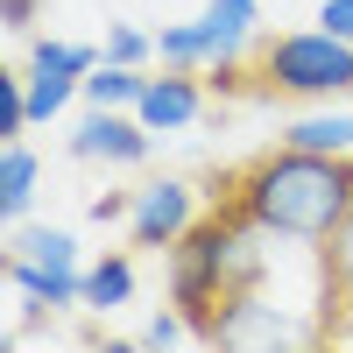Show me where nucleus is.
Wrapping results in <instances>:
<instances>
[{"mask_svg": "<svg viewBox=\"0 0 353 353\" xmlns=\"http://www.w3.org/2000/svg\"><path fill=\"white\" fill-rule=\"evenodd\" d=\"M318 28H332V36L353 43V0H325V8H318Z\"/></svg>", "mask_w": 353, "mask_h": 353, "instance_id": "21", "label": "nucleus"}, {"mask_svg": "<svg viewBox=\"0 0 353 353\" xmlns=\"http://www.w3.org/2000/svg\"><path fill=\"white\" fill-rule=\"evenodd\" d=\"M141 85H149L141 64H113V57H99V71H85L78 99H85V106H121V113H134V106H141Z\"/></svg>", "mask_w": 353, "mask_h": 353, "instance_id": "10", "label": "nucleus"}, {"mask_svg": "<svg viewBox=\"0 0 353 353\" xmlns=\"http://www.w3.org/2000/svg\"><path fill=\"white\" fill-rule=\"evenodd\" d=\"M36 176H43V163L28 156L21 141H0V219H8V226L28 219V205H36Z\"/></svg>", "mask_w": 353, "mask_h": 353, "instance_id": "9", "label": "nucleus"}, {"mask_svg": "<svg viewBox=\"0 0 353 353\" xmlns=\"http://www.w3.org/2000/svg\"><path fill=\"white\" fill-rule=\"evenodd\" d=\"M254 21H261V0H212V8L198 14L205 71H212V64H241V50L254 43Z\"/></svg>", "mask_w": 353, "mask_h": 353, "instance_id": "7", "label": "nucleus"}, {"mask_svg": "<svg viewBox=\"0 0 353 353\" xmlns=\"http://www.w3.org/2000/svg\"><path fill=\"white\" fill-rule=\"evenodd\" d=\"M8 283L21 290L28 304H50V311H64V304H85V276L78 269H57V261H28L8 248Z\"/></svg>", "mask_w": 353, "mask_h": 353, "instance_id": "8", "label": "nucleus"}, {"mask_svg": "<svg viewBox=\"0 0 353 353\" xmlns=\"http://www.w3.org/2000/svg\"><path fill=\"white\" fill-rule=\"evenodd\" d=\"M198 226V191L184 184V176H156V184L134 191V212H128V241L134 248H176L184 233Z\"/></svg>", "mask_w": 353, "mask_h": 353, "instance_id": "3", "label": "nucleus"}, {"mask_svg": "<svg viewBox=\"0 0 353 353\" xmlns=\"http://www.w3.org/2000/svg\"><path fill=\"white\" fill-rule=\"evenodd\" d=\"M248 92H283V99H339L353 92V43L332 28H297V36L254 43Z\"/></svg>", "mask_w": 353, "mask_h": 353, "instance_id": "2", "label": "nucleus"}, {"mask_svg": "<svg viewBox=\"0 0 353 353\" xmlns=\"http://www.w3.org/2000/svg\"><path fill=\"white\" fill-rule=\"evenodd\" d=\"M156 57L163 64H184V71H205V36H198V21H176L156 36Z\"/></svg>", "mask_w": 353, "mask_h": 353, "instance_id": "17", "label": "nucleus"}, {"mask_svg": "<svg viewBox=\"0 0 353 353\" xmlns=\"http://www.w3.org/2000/svg\"><path fill=\"white\" fill-rule=\"evenodd\" d=\"M276 141L318 149V156H353V113H304V121H290Z\"/></svg>", "mask_w": 353, "mask_h": 353, "instance_id": "12", "label": "nucleus"}, {"mask_svg": "<svg viewBox=\"0 0 353 353\" xmlns=\"http://www.w3.org/2000/svg\"><path fill=\"white\" fill-rule=\"evenodd\" d=\"M290 339H311V332L290 325L283 304H269L261 290H233L212 318V346H290Z\"/></svg>", "mask_w": 353, "mask_h": 353, "instance_id": "5", "label": "nucleus"}, {"mask_svg": "<svg viewBox=\"0 0 353 353\" xmlns=\"http://www.w3.org/2000/svg\"><path fill=\"white\" fill-rule=\"evenodd\" d=\"M71 156L78 163H149V128L141 113H121V106H85V121L71 128Z\"/></svg>", "mask_w": 353, "mask_h": 353, "instance_id": "4", "label": "nucleus"}, {"mask_svg": "<svg viewBox=\"0 0 353 353\" xmlns=\"http://www.w3.org/2000/svg\"><path fill=\"white\" fill-rule=\"evenodd\" d=\"M21 85H28V121L43 128V121H57V113H64V106L78 99V85H85V78H71V71H43V64H28V71H21Z\"/></svg>", "mask_w": 353, "mask_h": 353, "instance_id": "14", "label": "nucleus"}, {"mask_svg": "<svg viewBox=\"0 0 353 353\" xmlns=\"http://www.w3.org/2000/svg\"><path fill=\"white\" fill-rule=\"evenodd\" d=\"M134 297V261L128 254H106L85 269V311H121Z\"/></svg>", "mask_w": 353, "mask_h": 353, "instance_id": "13", "label": "nucleus"}, {"mask_svg": "<svg viewBox=\"0 0 353 353\" xmlns=\"http://www.w3.org/2000/svg\"><path fill=\"white\" fill-rule=\"evenodd\" d=\"M99 57H106V50H92V43H57V36H43L36 50H28V64H43V71H71V78H85V71H99Z\"/></svg>", "mask_w": 353, "mask_h": 353, "instance_id": "16", "label": "nucleus"}, {"mask_svg": "<svg viewBox=\"0 0 353 353\" xmlns=\"http://www.w3.org/2000/svg\"><path fill=\"white\" fill-rule=\"evenodd\" d=\"M141 128L149 134H170V128H191L198 113H205V92H198V71H184V64H163V78H149L141 85Z\"/></svg>", "mask_w": 353, "mask_h": 353, "instance_id": "6", "label": "nucleus"}, {"mask_svg": "<svg viewBox=\"0 0 353 353\" xmlns=\"http://www.w3.org/2000/svg\"><path fill=\"white\" fill-rule=\"evenodd\" d=\"M106 57H113V64H149V57H156V36H141L134 21H113V28H106Z\"/></svg>", "mask_w": 353, "mask_h": 353, "instance_id": "19", "label": "nucleus"}, {"mask_svg": "<svg viewBox=\"0 0 353 353\" xmlns=\"http://www.w3.org/2000/svg\"><path fill=\"white\" fill-rule=\"evenodd\" d=\"M219 198L241 219H254L261 233H276V241L318 248L353 212V156H318V149H290V141H276V149H261L254 163L226 170L219 176Z\"/></svg>", "mask_w": 353, "mask_h": 353, "instance_id": "1", "label": "nucleus"}, {"mask_svg": "<svg viewBox=\"0 0 353 353\" xmlns=\"http://www.w3.org/2000/svg\"><path fill=\"white\" fill-rule=\"evenodd\" d=\"M128 212H134V191H99V198H92V219H99V226L128 219Z\"/></svg>", "mask_w": 353, "mask_h": 353, "instance_id": "20", "label": "nucleus"}, {"mask_svg": "<svg viewBox=\"0 0 353 353\" xmlns=\"http://www.w3.org/2000/svg\"><path fill=\"white\" fill-rule=\"evenodd\" d=\"M36 21V0H8V28H28Z\"/></svg>", "mask_w": 353, "mask_h": 353, "instance_id": "22", "label": "nucleus"}, {"mask_svg": "<svg viewBox=\"0 0 353 353\" xmlns=\"http://www.w3.org/2000/svg\"><path fill=\"white\" fill-rule=\"evenodd\" d=\"M318 269H325V311H332V304L353 311V212L318 241Z\"/></svg>", "mask_w": 353, "mask_h": 353, "instance_id": "11", "label": "nucleus"}, {"mask_svg": "<svg viewBox=\"0 0 353 353\" xmlns=\"http://www.w3.org/2000/svg\"><path fill=\"white\" fill-rule=\"evenodd\" d=\"M21 128H36L28 121V85H21V71H8L0 78V141H21Z\"/></svg>", "mask_w": 353, "mask_h": 353, "instance_id": "18", "label": "nucleus"}, {"mask_svg": "<svg viewBox=\"0 0 353 353\" xmlns=\"http://www.w3.org/2000/svg\"><path fill=\"white\" fill-rule=\"evenodd\" d=\"M14 254L57 261V269H78V241H71L64 226H14Z\"/></svg>", "mask_w": 353, "mask_h": 353, "instance_id": "15", "label": "nucleus"}]
</instances>
